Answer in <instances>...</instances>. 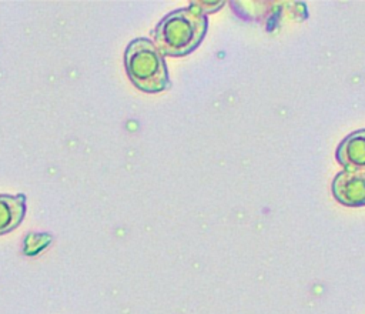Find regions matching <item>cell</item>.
Here are the masks:
<instances>
[{"label": "cell", "mask_w": 365, "mask_h": 314, "mask_svg": "<svg viewBox=\"0 0 365 314\" xmlns=\"http://www.w3.org/2000/svg\"><path fill=\"white\" fill-rule=\"evenodd\" d=\"M205 31L207 17L201 4H191L164 16L153 31V43L163 56H184L201 43Z\"/></svg>", "instance_id": "obj_1"}, {"label": "cell", "mask_w": 365, "mask_h": 314, "mask_svg": "<svg viewBox=\"0 0 365 314\" xmlns=\"http://www.w3.org/2000/svg\"><path fill=\"white\" fill-rule=\"evenodd\" d=\"M26 216V196L0 194V236L17 228Z\"/></svg>", "instance_id": "obj_5"}, {"label": "cell", "mask_w": 365, "mask_h": 314, "mask_svg": "<svg viewBox=\"0 0 365 314\" xmlns=\"http://www.w3.org/2000/svg\"><path fill=\"white\" fill-rule=\"evenodd\" d=\"M335 157L346 171H365V128L348 134L338 144Z\"/></svg>", "instance_id": "obj_4"}, {"label": "cell", "mask_w": 365, "mask_h": 314, "mask_svg": "<svg viewBox=\"0 0 365 314\" xmlns=\"http://www.w3.org/2000/svg\"><path fill=\"white\" fill-rule=\"evenodd\" d=\"M332 194L344 206H365V171L338 173L332 180Z\"/></svg>", "instance_id": "obj_3"}, {"label": "cell", "mask_w": 365, "mask_h": 314, "mask_svg": "<svg viewBox=\"0 0 365 314\" xmlns=\"http://www.w3.org/2000/svg\"><path fill=\"white\" fill-rule=\"evenodd\" d=\"M124 66L131 83L143 91L158 93L170 87L164 57L147 37L128 43L124 51Z\"/></svg>", "instance_id": "obj_2"}]
</instances>
